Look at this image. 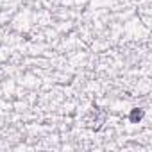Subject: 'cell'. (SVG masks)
Listing matches in <instances>:
<instances>
[{
    "mask_svg": "<svg viewBox=\"0 0 152 152\" xmlns=\"http://www.w3.org/2000/svg\"><path fill=\"white\" fill-rule=\"evenodd\" d=\"M143 116H145V111H143L141 107H134V109L131 111V115H129V120H131L132 124H138Z\"/></svg>",
    "mask_w": 152,
    "mask_h": 152,
    "instance_id": "6da1fadb",
    "label": "cell"
}]
</instances>
